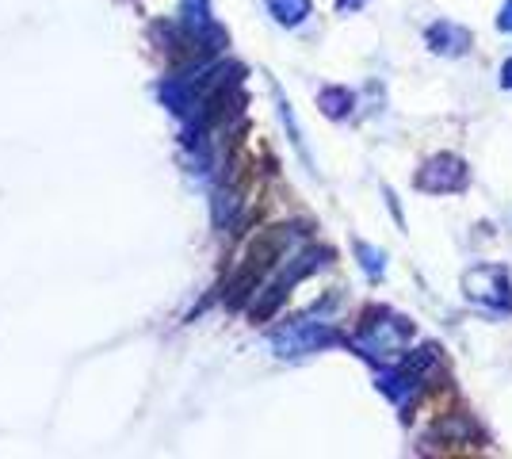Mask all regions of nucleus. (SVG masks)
<instances>
[{"instance_id":"nucleus-2","label":"nucleus","mask_w":512,"mask_h":459,"mask_svg":"<svg viewBox=\"0 0 512 459\" xmlns=\"http://www.w3.org/2000/svg\"><path fill=\"white\" fill-rule=\"evenodd\" d=\"M417 184H421L425 192H459V188L467 184V169H463L459 157L440 153L436 161H428V169L417 176Z\"/></svg>"},{"instance_id":"nucleus-5","label":"nucleus","mask_w":512,"mask_h":459,"mask_svg":"<svg viewBox=\"0 0 512 459\" xmlns=\"http://www.w3.org/2000/svg\"><path fill=\"white\" fill-rule=\"evenodd\" d=\"M501 81H505V85L512 88V58H509V62H505V69H501Z\"/></svg>"},{"instance_id":"nucleus-4","label":"nucleus","mask_w":512,"mask_h":459,"mask_svg":"<svg viewBox=\"0 0 512 459\" xmlns=\"http://www.w3.org/2000/svg\"><path fill=\"white\" fill-rule=\"evenodd\" d=\"M501 31H512V0L505 4V12H501Z\"/></svg>"},{"instance_id":"nucleus-1","label":"nucleus","mask_w":512,"mask_h":459,"mask_svg":"<svg viewBox=\"0 0 512 459\" xmlns=\"http://www.w3.org/2000/svg\"><path fill=\"white\" fill-rule=\"evenodd\" d=\"M467 295L474 303L493 306V310H509L512 306V284L505 268H474L467 276Z\"/></svg>"},{"instance_id":"nucleus-3","label":"nucleus","mask_w":512,"mask_h":459,"mask_svg":"<svg viewBox=\"0 0 512 459\" xmlns=\"http://www.w3.org/2000/svg\"><path fill=\"white\" fill-rule=\"evenodd\" d=\"M428 39H432V46H436L440 54H463L470 46V35L463 27H455V23H436Z\"/></svg>"}]
</instances>
